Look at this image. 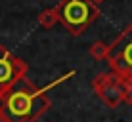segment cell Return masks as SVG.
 Here are the masks:
<instances>
[{
	"mask_svg": "<svg viewBox=\"0 0 132 122\" xmlns=\"http://www.w3.org/2000/svg\"><path fill=\"white\" fill-rule=\"evenodd\" d=\"M50 105L44 90L25 76L0 93V122H36Z\"/></svg>",
	"mask_w": 132,
	"mask_h": 122,
	"instance_id": "1",
	"label": "cell"
},
{
	"mask_svg": "<svg viewBox=\"0 0 132 122\" xmlns=\"http://www.w3.org/2000/svg\"><path fill=\"white\" fill-rule=\"evenodd\" d=\"M56 12L60 23L73 36H80L100 15V8L92 0H60Z\"/></svg>",
	"mask_w": 132,
	"mask_h": 122,
	"instance_id": "2",
	"label": "cell"
},
{
	"mask_svg": "<svg viewBox=\"0 0 132 122\" xmlns=\"http://www.w3.org/2000/svg\"><path fill=\"white\" fill-rule=\"evenodd\" d=\"M107 63L119 76L132 73V23H128V27L109 44Z\"/></svg>",
	"mask_w": 132,
	"mask_h": 122,
	"instance_id": "3",
	"label": "cell"
},
{
	"mask_svg": "<svg viewBox=\"0 0 132 122\" xmlns=\"http://www.w3.org/2000/svg\"><path fill=\"white\" fill-rule=\"evenodd\" d=\"M27 63L0 44V93L27 76Z\"/></svg>",
	"mask_w": 132,
	"mask_h": 122,
	"instance_id": "4",
	"label": "cell"
},
{
	"mask_svg": "<svg viewBox=\"0 0 132 122\" xmlns=\"http://www.w3.org/2000/svg\"><path fill=\"white\" fill-rule=\"evenodd\" d=\"M92 88L98 93V97L109 107L115 109L125 101L122 96V86H121V76L117 73H100L98 76H94L92 80Z\"/></svg>",
	"mask_w": 132,
	"mask_h": 122,
	"instance_id": "5",
	"label": "cell"
},
{
	"mask_svg": "<svg viewBox=\"0 0 132 122\" xmlns=\"http://www.w3.org/2000/svg\"><path fill=\"white\" fill-rule=\"evenodd\" d=\"M88 53H90V57H92V59H96V61H107L109 44L102 42V40H96V42L88 48Z\"/></svg>",
	"mask_w": 132,
	"mask_h": 122,
	"instance_id": "6",
	"label": "cell"
},
{
	"mask_svg": "<svg viewBox=\"0 0 132 122\" xmlns=\"http://www.w3.org/2000/svg\"><path fill=\"white\" fill-rule=\"evenodd\" d=\"M57 21H60V17H57L56 8H48V10H42L38 13V25L44 29H52Z\"/></svg>",
	"mask_w": 132,
	"mask_h": 122,
	"instance_id": "7",
	"label": "cell"
},
{
	"mask_svg": "<svg viewBox=\"0 0 132 122\" xmlns=\"http://www.w3.org/2000/svg\"><path fill=\"white\" fill-rule=\"evenodd\" d=\"M121 86H122V96H125V103L132 105V73L121 76Z\"/></svg>",
	"mask_w": 132,
	"mask_h": 122,
	"instance_id": "8",
	"label": "cell"
},
{
	"mask_svg": "<svg viewBox=\"0 0 132 122\" xmlns=\"http://www.w3.org/2000/svg\"><path fill=\"white\" fill-rule=\"evenodd\" d=\"M92 2H94V4H96V6H98V4H102V2H105V0H92Z\"/></svg>",
	"mask_w": 132,
	"mask_h": 122,
	"instance_id": "9",
	"label": "cell"
}]
</instances>
